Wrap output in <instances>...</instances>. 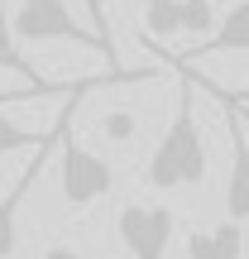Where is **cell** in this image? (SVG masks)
Segmentation results:
<instances>
[{
    "label": "cell",
    "mask_w": 249,
    "mask_h": 259,
    "mask_svg": "<svg viewBox=\"0 0 249 259\" xmlns=\"http://www.w3.org/2000/svg\"><path fill=\"white\" fill-rule=\"evenodd\" d=\"M182 72V67H177ZM187 77V72H182ZM192 77H187V87L177 92V111H173V125L163 130V139L154 144V154H148V187H158V192H173V187H196L206 183V139H202V125H196V106H192Z\"/></svg>",
    "instance_id": "6da1fadb"
},
{
    "label": "cell",
    "mask_w": 249,
    "mask_h": 259,
    "mask_svg": "<svg viewBox=\"0 0 249 259\" xmlns=\"http://www.w3.org/2000/svg\"><path fill=\"white\" fill-rule=\"evenodd\" d=\"M86 87H96V82H82L77 92H86ZM77 92L67 96L63 115H58V178H63V202L67 206H91V202H101V197H111L115 173H111L106 158H96L91 149H82V144H77V135H72Z\"/></svg>",
    "instance_id": "7a4b0ae2"
},
{
    "label": "cell",
    "mask_w": 249,
    "mask_h": 259,
    "mask_svg": "<svg viewBox=\"0 0 249 259\" xmlns=\"http://www.w3.org/2000/svg\"><path fill=\"white\" fill-rule=\"evenodd\" d=\"M15 34L24 38V44H53V38H63V44H86V48L111 53V44L101 38V29H86L82 19L67 10V0H19Z\"/></svg>",
    "instance_id": "3957f363"
},
{
    "label": "cell",
    "mask_w": 249,
    "mask_h": 259,
    "mask_svg": "<svg viewBox=\"0 0 249 259\" xmlns=\"http://www.w3.org/2000/svg\"><path fill=\"white\" fill-rule=\"evenodd\" d=\"M173 211L168 206H144V202H125L115 211V235L129 250V259H168V245H173Z\"/></svg>",
    "instance_id": "277c9868"
},
{
    "label": "cell",
    "mask_w": 249,
    "mask_h": 259,
    "mask_svg": "<svg viewBox=\"0 0 249 259\" xmlns=\"http://www.w3.org/2000/svg\"><path fill=\"white\" fill-rule=\"evenodd\" d=\"M225 125H230V178H225V216L249 221V144H244V106L235 96H225Z\"/></svg>",
    "instance_id": "5b68a950"
},
{
    "label": "cell",
    "mask_w": 249,
    "mask_h": 259,
    "mask_svg": "<svg viewBox=\"0 0 249 259\" xmlns=\"http://www.w3.org/2000/svg\"><path fill=\"white\" fill-rule=\"evenodd\" d=\"M53 144H58V135L48 139L43 149H38V158H34V163L24 168V178H19V183L10 187L5 197H0V259H10V254L19 250V206H24V192H29L34 183H38V173H43V163L53 158Z\"/></svg>",
    "instance_id": "8992f818"
},
{
    "label": "cell",
    "mask_w": 249,
    "mask_h": 259,
    "mask_svg": "<svg viewBox=\"0 0 249 259\" xmlns=\"http://www.w3.org/2000/svg\"><path fill=\"white\" fill-rule=\"evenodd\" d=\"M206 53H249V0L230 5L216 19V34L202 38V44H196L192 53H182V58H206Z\"/></svg>",
    "instance_id": "52a82bcc"
},
{
    "label": "cell",
    "mask_w": 249,
    "mask_h": 259,
    "mask_svg": "<svg viewBox=\"0 0 249 259\" xmlns=\"http://www.w3.org/2000/svg\"><path fill=\"white\" fill-rule=\"evenodd\" d=\"M244 221H225L216 231H192L187 235V259H244Z\"/></svg>",
    "instance_id": "ba28073f"
},
{
    "label": "cell",
    "mask_w": 249,
    "mask_h": 259,
    "mask_svg": "<svg viewBox=\"0 0 249 259\" xmlns=\"http://www.w3.org/2000/svg\"><path fill=\"white\" fill-rule=\"evenodd\" d=\"M177 29H182V0H154L144 15V34L163 38V34H177Z\"/></svg>",
    "instance_id": "9c48e42d"
},
{
    "label": "cell",
    "mask_w": 249,
    "mask_h": 259,
    "mask_svg": "<svg viewBox=\"0 0 249 259\" xmlns=\"http://www.w3.org/2000/svg\"><path fill=\"white\" fill-rule=\"evenodd\" d=\"M58 135V125L48 130V135H34V130H24V125H15L5 111H0V154H15V149H38V144H48V139Z\"/></svg>",
    "instance_id": "30bf717a"
},
{
    "label": "cell",
    "mask_w": 249,
    "mask_h": 259,
    "mask_svg": "<svg viewBox=\"0 0 249 259\" xmlns=\"http://www.w3.org/2000/svg\"><path fill=\"white\" fill-rule=\"evenodd\" d=\"M216 24V0H182V29L196 38H206V29Z\"/></svg>",
    "instance_id": "8fae6325"
},
{
    "label": "cell",
    "mask_w": 249,
    "mask_h": 259,
    "mask_svg": "<svg viewBox=\"0 0 249 259\" xmlns=\"http://www.w3.org/2000/svg\"><path fill=\"white\" fill-rule=\"evenodd\" d=\"M101 130H106V139H115V144H125V139H134V115H125V111H115V115H106L101 120Z\"/></svg>",
    "instance_id": "7c38bea8"
},
{
    "label": "cell",
    "mask_w": 249,
    "mask_h": 259,
    "mask_svg": "<svg viewBox=\"0 0 249 259\" xmlns=\"http://www.w3.org/2000/svg\"><path fill=\"white\" fill-rule=\"evenodd\" d=\"M10 38H15V24H10V19H5V0H0V44H5V48H15V44H10Z\"/></svg>",
    "instance_id": "4fadbf2b"
},
{
    "label": "cell",
    "mask_w": 249,
    "mask_h": 259,
    "mask_svg": "<svg viewBox=\"0 0 249 259\" xmlns=\"http://www.w3.org/2000/svg\"><path fill=\"white\" fill-rule=\"evenodd\" d=\"M43 259H82L72 250V245H53V250H43Z\"/></svg>",
    "instance_id": "5bb4252c"
},
{
    "label": "cell",
    "mask_w": 249,
    "mask_h": 259,
    "mask_svg": "<svg viewBox=\"0 0 249 259\" xmlns=\"http://www.w3.org/2000/svg\"><path fill=\"white\" fill-rule=\"evenodd\" d=\"M235 101H240V106H249V82L240 87V92H235Z\"/></svg>",
    "instance_id": "9a60e30c"
},
{
    "label": "cell",
    "mask_w": 249,
    "mask_h": 259,
    "mask_svg": "<svg viewBox=\"0 0 249 259\" xmlns=\"http://www.w3.org/2000/svg\"><path fill=\"white\" fill-rule=\"evenodd\" d=\"M244 120H249V106H244Z\"/></svg>",
    "instance_id": "2e32d148"
},
{
    "label": "cell",
    "mask_w": 249,
    "mask_h": 259,
    "mask_svg": "<svg viewBox=\"0 0 249 259\" xmlns=\"http://www.w3.org/2000/svg\"><path fill=\"white\" fill-rule=\"evenodd\" d=\"M144 5H154V0H144Z\"/></svg>",
    "instance_id": "e0dca14e"
},
{
    "label": "cell",
    "mask_w": 249,
    "mask_h": 259,
    "mask_svg": "<svg viewBox=\"0 0 249 259\" xmlns=\"http://www.w3.org/2000/svg\"><path fill=\"white\" fill-rule=\"evenodd\" d=\"M91 5H101V0H91Z\"/></svg>",
    "instance_id": "ac0fdd59"
},
{
    "label": "cell",
    "mask_w": 249,
    "mask_h": 259,
    "mask_svg": "<svg viewBox=\"0 0 249 259\" xmlns=\"http://www.w3.org/2000/svg\"><path fill=\"white\" fill-rule=\"evenodd\" d=\"M0 48H5V44H0Z\"/></svg>",
    "instance_id": "d6986e66"
}]
</instances>
